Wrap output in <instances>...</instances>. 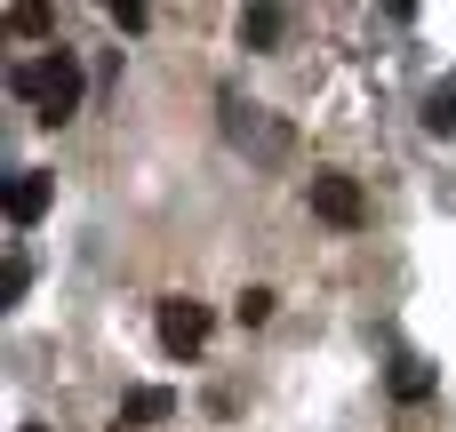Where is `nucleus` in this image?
Masks as SVG:
<instances>
[{
	"instance_id": "1",
	"label": "nucleus",
	"mask_w": 456,
	"mask_h": 432,
	"mask_svg": "<svg viewBox=\"0 0 456 432\" xmlns=\"http://www.w3.org/2000/svg\"><path fill=\"white\" fill-rule=\"evenodd\" d=\"M8 96H24L48 128L80 112V56L72 48H40V56H16L8 64Z\"/></svg>"
},
{
	"instance_id": "2",
	"label": "nucleus",
	"mask_w": 456,
	"mask_h": 432,
	"mask_svg": "<svg viewBox=\"0 0 456 432\" xmlns=\"http://www.w3.org/2000/svg\"><path fill=\"white\" fill-rule=\"evenodd\" d=\"M305 200H313V216H321V224H337V232H353V224L369 216V200H361V184H353L345 168H321V176L305 184Z\"/></svg>"
},
{
	"instance_id": "3",
	"label": "nucleus",
	"mask_w": 456,
	"mask_h": 432,
	"mask_svg": "<svg viewBox=\"0 0 456 432\" xmlns=\"http://www.w3.org/2000/svg\"><path fill=\"white\" fill-rule=\"evenodd\" d=\"M160 345H168L176 361H192V353L208 345V305H192V297H168V305H160Z\"/></svg>"
},
{
	"instance_id": "4",
	"label": "nucleus",
	"mask_w": 456,
	"mask_h": 432,
	"mask_svg": "<svg viewBox=\"0 0 456 432\" xmlns=\"http://www.w3.org/2000/svg\"><path fill=\"white\" fill-rule=\"evenodd\" d=\"M0 200H8V224H40V216H48V200H56V184H48V168H16Z\"/></svg>"
},
{
	"instance_id": "5",
	"label": "nucleus",
	"mask_w": 456,
	"mask_h": 432,
	"mask_svg": "<svg viewBox=\"0 0 456 432\" xmlns=\"http://www.w3.org/2000/svg\"><path fill=\"white\" fill-rule=\"evenodd\" d=\"M160 417H176V393H168V385H144V393L120 401V425L112 432H144V425H160Z\"/></svg>"
},
{
	"instance_id": "6",
	"label": "nucleus",
	"mask_w": 456,
	"mask_h": 432,
	"mask_svg": "<svg viewBox=\"0 0 456 432\" xmlns=\"http://www.w3.org/2000/svg\"><path fill=\"white\" fill-rule=\"evenodd\" d=\"M433 385H441V377H433L425 361H409V353L393 361V401H401V409H417V401H433Z\"/></svg>"
},
{
	"instance_id": "7",
	"label": "nucleus",
	"mask_w": 456,
	"mask_h": 432,
	"mask_svg": "<svg viewBox=\"0 0 456 432\" xmlns=\"http://www.w3.org/2000/svg\"><path fill=\"white\" fill-rule=\"evenodd\" d=\"M281 32H289L281 8H240V48H281Z\"/></svg>"
},
{
	"instance_id": "8",
	"label": "nucleus",
	"mask_w": 456,
	"mask_h": 432,
	"mask_svg": "<svg viewBox=\"0 0 456 432\" xmlns=\"http://www.w3.org/2000/svg\"><path fill=\"white\" fill-rule=\"evenodd\" d=\"M273 305H281L273 289H240V297H232V321H240V329H265V321H273Z\"/></svg>"
},
{
	"instance_id": "9",
	"label": "nucleus",
	"mask_w": 456,
	"mask_h": 432,
	"mask_svg": "<svg viewBox=\"0 0 456 432\" xmlns=\"http://www.w3.org/2000/svg\"><path fill=\"white\" fill-rule=\"evenodd\" d=\"M425 128L433 136H456V88H433L425 96Z\"/></svg>"
},
{
	"instance_id": "10",
	"label": "nucleus",
	"mask_w": 456,
	"mask_h": 432,
	"mask_svg": "<svg viewBox=\"0 0 456 432\" xmlns=\"http://www.w3.org/2000/svg\"><path fill=\"white\" fill-rule=\"evenodd\" d=\"M24 289H32V265H24V249H8V273H0V297H8V305H24Z\"/></svg>"
},
{
	"instance_id": "11",
	"label": "nucleus",
	"mask_w": 456,
	"mask_h": 432,
	"mask_svg": "<svg viewBox=\"0 0 456 432\" xmlns=\"http://www.w3.org/2000/svg\"><path fill=\"white\" fill-rule=\"evenodd\" d=\"M24 432H48V425H24Z\"/></svg>"
}]
</instances>
